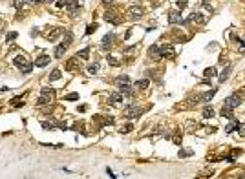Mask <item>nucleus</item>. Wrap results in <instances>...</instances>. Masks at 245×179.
I'll list each match as a JSON object with an SVG mask.
<instances>
[{"label": "nucleus", "mask_w": 245, "mask_h": 179, "mask_svg": "<svg viewBox=\"0 0 245 179\" xmlns=\"http://www.w3.org/2000/svg\"><path fill=\"white\" fill-rule=\"evenodd\" d=\"M13 62H15V66L16 68H20V71L22 73H31V70H33V64L27 60V57L24 55V53H20V55H16L15 59H13Z\"/></svg>", "instance_id": "nucleus-1"}, {"label": "nucleus", "mask_w": 245, "mask_h": 179, "mask_svg": "<svg viewBox=\"0 0 245 179\" xmlns=\"http://www.w3.org/2000/svg\"><path fill=\"white\" fill-rule=\"evenodd\" d=\"M55 101V90L49 88V86H44L42 91H40V97L37 101V106H42V104H51Z\"/></svg>", "instance_id": "nucleus-2"}, {"label": "nucleus", "mask_w": 245, "mask_h": 179, "mask_svg": "<svg viewBox=\"0 0 245 179\" xmlns=\"http://www.w3.org/2000/svg\"><path fill=\"white\" fill-rule=\"evenodd\" d=\"M115 86L119 88V91H121L123 95L132 91V81H130V77H126V75H119V77L115 79Z\"/></svg>", "instance_id": "nucleus-3"}, {"label": "nucleus", "mask_w": 245, "mask_h": 179, "mask_svg": "<svg viewBox=\"0 0 245 179\" xmlns=\"http://www.w3.org/2000/svg\"><path fill=\"white\" fill-rule=\"evenodd\" d=\"M103 16H104L106 22H112V24H121L123 22V15H121L119 9H108Z\"/></svg>", "instance_id": "nucleus-4"}, {"label": "nucleus", "mask_w": 245, "mask_h": 179, "mask_svg": "<svg viewBox=\"0 0 245 179\" xmlns=\"http://www.w3.org/2000/svg\"><path fill=\"white\" fill-rule=\"evenodd\" d=\"M126 13H128V18L130 20H139L145 15V9H143V5H130L126 9Z\"/></svg>", "instance_id": "nucleus-5"}, {"label": "nucleus", "mask_w": 245, "mask_h": 179, "mask_svg": "<svg viewBox=\"0 0 245 179\" xmlns=\"http://www.w3.org/2000/svg\"><path fill=\"white\" fill-rule=\"evenodd\" d=\"M64 68H66V71H70V73H77V71L81 70V60H79V57L75 55V57L68 59L66 64H64Z\"/></svg>", "instance_id": "nucleus-6"}, {"label": "nucleus", "mask_w": 245, "mask_h": 179, "mask_svg": "<svg viewBox=\"0 0 245 179\" xmlns=\"http://www.w3.org/2000/svg\"><path fill=\"white\" fill-rule=\"evenodd\" d=\"M60 35H62V29H60V27H49V29L44 33L46 40H49V42H55Z\"/></svg>", "instance_id": "nucleus-7"}, {"label": "nucleus", "mask_w": 245, "mask_h": 179, "mask_svg": "<svg viewBox=\"0 0 245 179\" xmlns=\"http://www.w3.org/2000/svg\"><path fill=\"white\" fill-rule=\"evenodd\" d=\"M159 49H161V57H165V59H168V60H174V59H176V51H174V48H172L170 44H163Z\"/></svg>", "instance_id": "nucleus-8"}, {"label": "nucleus", "mask_w": 245, "mask_h": 179, "mask_svg": "<svg viewBox=\"0 0 245 179\" xmlns=\"http://www.w3.org/2000/svg\"><path fill=\"white\" fill-rule=\"evenodd\" d=\"M145 112V108H137V104H132L126 112H124V117H128V119H134V117H139L141 113Z\"/></svg>", "instance_id": "nucleus-9"}, {"label": "nucleus", "mask_w": 245, "mask_h": 179, "mask_svg": "<svg viewBox=\"0 0 245 179\" xmlns=\"http://www.w3.org/2000/svg\"><path fill=\"white\" fill-rule=\"evenodd\" d=\"M66 7H68V13H70L71 16L81 15V5H79V2H66Z\"/></svg>", "instance_id": "nucleus-10"}, {"label": "nucleus", "mask_w": 245, "mask_h": 179, "mask_svg": "<svg viewBox=\"0 0 245 179\" xmlns=\"http://www.w3.org/2000/svg\"><path fill=\"white\" fill-rule=\"evenodd\" d=\"M113 40H115V35H113V33L104 35V37H103V40H101V48H104V49L112 48V46H113Z\"/></svg>", "instance_id": "nucleus-11"}, {"label": "nucleus", "mask_w": 245, "mask_h": 179, "mask_svg": "<svg viewBox=\"0 0 245 179\" xmlns=\"http://www.w3.org/2000/svg\"><path fill=\"white\" fill-rule=\"evenodd\" d=\"M148 59H150V60H159V59H161V49H159V46H150V48H148Z\"/></svg>", "instance_id": "nucleus-12"}, {"label": "nucleus", "mask_w": 245, "mask_h": 179, "mask_svg": "<svg viewBox=\"0 0 245 179\" xmlns=\"http://www.w3.org/2000/svg\"><path fill=\"white\" fill-rule=\"evenodd\" d=\"M240 102H242V99H240L238 95H232V97H229V99H225V104H223V106H227V108H231V110H234L236 106H240Z\"/></svg>", "instance_id": "nucleus-13"}, {"label": "nucleus", "mask_w": 245, "mask_h": 179, "mask_svg": "<svg viewBox=\"0 0 245 179\" xmlns=\"http://www.w3.org/2000/svg\"><path fill=\"white\" fill-rule=\"evenodd\" d=\"M168 22H170V24L183 22V16H181V13H179V11H176V9H174V11H170V13H168Z\"/></svg>", "instance_id": "nucleus-14"}, {"label": "nucleus", "mask_w": 245, "mask_h": 179, "mask_svg": "<svg viewBox=\"0 0 245 179\" xmlns=\"http://www.w3.org/2000/svg\"><path fill=\"white\" fill-rule=\"evenodd\" d=\"M189 22H196V24H205V22H207V18H205V16H203L201 13H196V11H194V13L190 15V18L187 20V24H189Z\"/></svg>", "instance_id": "nucleus-15"}, {"label": "nucleus", "mask_w": 245, "mask_h": 179, "mask_svg": "<svg viewBox=\"0 0 245 179\" xmlns=\"http://www.w3.org/2000/svg\"><path fill=\"white\" fill-rule=\"evenodd\" d=\"M48 64H49V57H48V55H40V57L35 59V66H37V68H44V66H48Z\"/></svg>", "instance_id": "nucleus-16"}, {"label": "nucleus", "mask_w": 245, "mask_h": 179, "mask_svg": "<svg viewBox=\"0 0 245 179\" xmlns=\"http://www.w3.org/2000/svg\"><path fill=\"white\" fill-rule=\"evenodd\" d=\"M66 49H68V48H66L64 44L57 46V48H55V53H53V57H55V59H62V57H64V53H66Z\"/></svg>", "instance_id": "nucleus-17"}, {"label": "nucleus", "mask_w": 245, "mask_h": 179, "mask_svg": "<svg viewBox=\"0 0 245 179\" xmlns=\"http://www.w3.org/2000/svg\"><path fill=\"white\" fill-rule=\"evenodd\" d=\"M108 101H110V102H113V104H115V102H121V101H123V93H121V91L110 93V95H108Z\"/></svg>", "instance_id": "nucleus-18"}, {"label": "nucleus", "mask_w": 245, "mask_h": 179, "mask_svg": "<svg viewBox=\"0 0 245 179\" xmlns=\"http://www.w3.org/2000/svg\"><path fill=\"white\" fill-rule=\"evenodd\" d=\"M60 77H62V71H60V70H53V71L49 73L48 81H49V82H53V81H59Z\"/></svg>", "instance_id": "nucleus-19"}, {"label": "nucleus", "mask_w": 245, "mask_h": 179, "mask_svg": "<svg viewBox=\"0 0 245 179\" xmlns=\"http://www.w3.org/2000/svg\"><path fill=\"white\" fill-rule=\"evenodd\" d=\"M229 75H231V64H229V66L222 71V75H220V82H225V81L229 79Z\"/></svg>", "instance_id": "nucleus-20"}, {"label": "nucleus", "mask_w": 245, "mask_h": 179, "mask_svg": "<svg viewBox=\"0 0 245 179\" xmlns=\"http://www.w3.org/2000/svg\"><path fill=\"white\" fill-rule=\"evenodd\" d=\"M214 93H216V90H211V91H207V93H203V95H200V99L203 101V102H209L212 97H214Z\"/></svg>", "instance_id": "nucleus-21"}, {"label": "nucleus", "mask_w": 245, "mask_h": 179, "mask_svg": "<svg viewBox=\"0 0 245 179\" xmlns=\"http://www.w3.org/2000/svg\"><path fill=\"white\" fill-rule=\"evenodd\" d=\"M106 60H108V64H110V66H121V59H117V57L108 55V57H106Z\"/></svg>", "instance_id": "nucleus-22"}, {"label": "nucleus", "mask_w": 245, "mask_h": 179, "mask_svg": "<svg viewBox=\"0 0 245 179\" xmlns=\"http://www.w3.org/2000/svg\"><path fill=\"white\" fill-rule=\"evenodd\" d=\"M148 84H150V82H148V79H141V81H137V82H135V86H137L139 90H146V88H148Z\"/></svg>", "instance_id": "nucleus-23"}, {"label": "nucleus", "mask_w": 245, "mask_h": 179, "mask_svg": "<svg viewBox=\"0 0 245 179\" xmlns=\"http://www.w3.org/2000/svg\"><path fill=\"white\" fill-rule=\"evenodd\" d=\"M222 115H223V117H227V119H232V117H234V115H232V110H231V108H227V106H223V108H222Z\"/></svg>", "instance_id": "nucleus-24"}, {"label": "nucleus", "mask_w": 245, "mask_h": 179, "mask_svg": "<svg viewBox=\"0 0 245 179\" xmlns=\"http://www.w3.org/2000/svg\"><path fill=\"white\" fill-rule=\"evenodd\" d=\"M88 55H90V48H84V49L77 51V57L79 59H88Z\"/></svg>", "instance_id": "nucleus-25"}, {"label": "nucleus", "mask_w": 245, "mask_h": 179, "mask_svg": "<svg viewBox=\"0 0 245 179\" xmlns=\"http://www.w3.org/2000/svg\"><path fill=\"white\" fill-rule=\"evenodd\" d=\"M16 37H18V33H16V31H9V33L5 35V42H13Z\"/></svg>", "instance_id": "nucleus-26"}, {"label": "nucleus", "mask_w": 245, "mask_h": 179, "mask_svg": "<svg viewBox=\"0 0 245 179\" xmlns=\"http://www.w3.org/2000/svg\"><path fill=\"white\" fill-rule=\"evenodd\" d=\"M88 73H90V75H97V73H99V64H97V62L92 64V66L88 68Z\"/></svg>", "instance_id": "nucleus-27"}, {"label": "nucleus", "mask_w": 245, "mask_h": 179, "mask_svg": "<svg viewBox=\"0 0 245 179\" xmlns=\"http://www.w3.org/2000/svg\"><path fill=\"white\" fill-rule=\"evenodd\" d=\"M203 75H205V77H214V75H216V68H214V66L207 68V70L203 71Z\"/></svg>", "instance_id": "nucleus-28"}, {"label": "nucleus", "mask_w": 245, "mask_h": 179, "mask_svg": "<svg viewBox=\"0 0 245 179\" xmlns=\"http://www.w3.org/2000/svg\"><path fill=\"white\" fill-rule=\"evenodd\" d=\"M71 40H73V35H71L70 31H66V38H64V42H62V44H64V46L68 48V46L71 44Z\"/></svg>", "instance_id": "nucleus-29"}, {"label": "nucleus", "mask_w": 245, "mask_h": 179, "mask_svg": "<svg viewBox=\"0 0 245 179\" xmlns=\"http://www.w3.org/2000/svg\"><path fill=\"white\" fill-rule=\"evenodd\" d=\"M203 117H205V119L214 117V110H212V108H205V110H203Z\"/></svg>", "instance_id": "nucleus-30"}, {"label": "nucleus", "mask_w": 245, "mask_h": 179, "mask_svg": "<svg viewBox=\"0 0 245 179\" xmlns=\"http://www.w3.org/2000/svg\"><path fill=\"white\" fill-rule=\"evenodd\" d=\"M64 101H79V93H68L64 95Z\"/></svg>", "instance_id": "nucleus-31"}, {"label": "nucleus", "mask_w": 245, "mask_h": 179, "mask_svg": "<svg viewBox=\"0 0 245 179\" xmlns=\"http://www.w3.org/2000/svg\"><path fill=\"white\" fill-rule=\"evenodd\" d=\"M22 99H24V95H22V97H15V99L11 101V104H13V106H22V104H24Z\"/></svg>", "instance_id": "nucleus-32"}, {"label": "nucleus", "mask_w": 245, "mask_h": 179, "mask_svg": "<svg viewBox=\"0 0 245 179\" xmlns=\"http://www.w3.org/2000/svg\"><path fill=\"white\" fill-rule=\"evenodd\" d=\"M42 128L51 132V130H55V123H48V121H44V123H42Z\"/></svg>", "instance_id": "nucleus-33"}, {"label": "nucleus", "mask_w": 245, "mask_h": 179, "mask_svg": "<svg viewBox=\"0 0 245 179\" xmlns=\"http://www.w3.org/2000/svg\"><path fill=\"white\" fill-rule=\"evenodd\" d=\"M95 29H97V24L93 22V24H90V26H88V29H86V35H92Z\"/></svg>", "instance_id": "nucleus-34"}, {"label": "nucleus", "mask_w": 245, "mask_h": 179, "mask_svg": "<svg viewBox=\"0 0 245 179\" xmlns=\"http://www.w3.org/2000/svg\"><path fill=\"white\" fill-rule=\"evenodd\" d=\"M172 139H174V143H176V145H179V143H181V130H178V132H176V135H174Z\"/></svg>", "instance_id": "nucleus-35"}, {"label": "nucleus", "mask_w": 245, "mask_h": 179, "mask_svg": "<svg viewBox=\"0 0 245 179\" xmlns=\"http://www.w3.org/2000/svg\"><path fill=\"white\" fill-rule=\"evenodd\" d=\"M132 130H134V126H132V124H124V126L121 128V132H123V134H128V132H132Z\"/></svg>", "instance_id": "nucleus-36"}, {"label": "nucleus", "mask_w": 245, "mask_h": 179, "mask_svg": "<svg viewBox=\"0 0 245 179\" xmlns=\"http://www.w3.org/2000/svg\"><path fill=\"white\" fill-rule=\"evenodd\" d=\"M236 128H238V134H240V135H245V124H240V123H238Z\"/></svg>", "instance_id": "nucleus-37"}, {"label": "nucleus", "mask_w": 245, "mask_h": 179, "mask_svg": "<svg viewBox=\"0 0 245 179\" xmlns=\"http://www.w3.org/2000/svg\"><path fill=\"white\" fill-rule=\"evenodd\" d=\"M187 2H189V0H176V4H178V7H181V9H183V7L187 5Z\"/></svg>", "instance_id": "nucleus-38"}, {"label": "nucleus", "mask_w": 245, "mask_h": 179, "mask_svg": "<svg viewBox=\"0 0 245 179\" xmlns=\"http://www.w3.org/2000/svg\"><path fill=\"white\" fill-rule=\"evenodd\" d=\"M236 124H238V123H232V124H231V126H227V132H232V130H234V126H236Z\"/></svg>", "instance_id": "nucleus-39"}, {"label": "nucleus", "mask_w": 245, "mask_h": 179, "mask_svg": "<svg viewBox=\"0 0 245 179\" xmlns=\"http://www.w3.org/2000/svg\"><path fill=\"white\" fill-rule=\"evenodd\" d=\"M104 4H112V2H115V0H103Z\"/></svg>", "instance_id": "nucleus-40"}, {"label": "nucleus", "mask_w": 245, "mask_h": 179, "mask_svg": "<svg viewBox=\"0 0 245 179\" xmlns=\"http://www.w3.org/2000/svg\"><path fill=\"white\" fill-rule=\"evenodd\" d=\"M44 2H51V0H44Z\"/></svg>", "instance_id": "nucleus-41"}]
</instances>
